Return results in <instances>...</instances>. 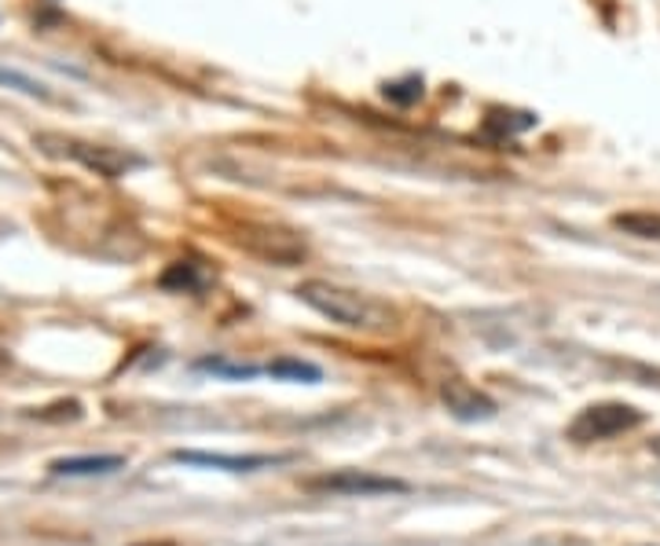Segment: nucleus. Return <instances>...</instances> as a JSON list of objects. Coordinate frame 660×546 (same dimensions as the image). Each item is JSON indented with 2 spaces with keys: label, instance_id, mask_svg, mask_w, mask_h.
I'll use <instances>...</instances> for the list:
<instances>
[{
  "label": "nucleus",
  "instance_id": "obj_13",
  "mask_svg": "<svg viewBox=\"0 0 660 546\" xmlns=\"http://www.w3.org/2000/svg\"><path fill=\"white\" fill-rule=\"evenodd\" d=\"M0 85L15 88V93H22V96H38V99H49V104H52V99H55V96L49 93V85L33 82V77L19 74V71H8V66H0Z\"/></svg>",
  "mask_w": 660,
  "mask_h": 546
},
{
  "label": "nucleus",
  "instance_id": "obj_14",
  "mask_svg": "<svg viewBox=\"0 0 660 546\" xmlns=\"http://www.w3.org/2000/svg\"><path fill=\"white\" fill-rule=\"evenodd\" d=\"M199 367L221 374V378H254V374H260V367H246V363H227V360H221V356L199 360Z\"/></svg>",
  "mask_w": 660,
  "mask_h": 546
},
{
  "label": "nucleus",
  "instance_id": "obj_16",
  "mask_svg": "<svg viewBox=\"0 0 660 546\" xmlns=\"http://www.w3.org/2000/svg\"><path fill=\"white\" fill-rule=\"evenodd\" d=\"M650 448H653V454H657V459H660V437H657V440L650 443Z\"/></svg>",
  "mask_w": 660,
  "mask_h": 546
},
{
  "label": "nucleus",
  "instance_id": "obj_7",
  "mask_svg": "<svg viewBox=\"0 0 660 546\" xmlns=\"http://www.w3.org/2000/svg\"><path fill=\"white\" fill-rule=\"evenodd\" d=\"M177 462L188 465H210V470H227V473H254L265 470V465H279L287 462V454H221V451H173Z\"/></svg>",
  "mask_w": 660,
  "mask_h": 546
},
{
  "label": "nucleus",
  "instance_id": "obj_6",
  "mask_svg": "<svg viewBox=\"0 0 660 546\" xmlns=\"http://www.w3.org/2000/svg\"><path fill=\"white\" fill-rule=\"evenodd\" d=\"M440 400L459 422H485V418L496 415L492 396L477 389L473 382H466L462 374H448V378L440 382Z\"/></svg>",
  "mask_w": 660,
  "mask_h": 546
},
{
  "label": "nucleus",
  "instance_id": "obj_9",
  "mask_svg": "<svg viewBox=\"0 0 660 546\" xmlns=\"http://www.w3.org/2000/svg\"><path fill=\"white\" fill-rule=\"evenodd\" d=\"M206 282H210V271H202V265H195V260H177V265H169L166 276L158 279V287L173 293H199L206 290Z\"/></svg>",
  "mask_w": 660,
  "mask_h": 546
},
{
  "label": "nucleus",
  "instance_id": "obj_11",
  "mask_svg": "<svg viewBox=\"0 0 660 546\" xmlns=\"http://www.w3.org/2000/svg\"><path fill=\"white\" fill-rule=\"evenodd\" d=\"M272 378H290V382H320L323 374H320V367L316 363H305V360H276V363H268L265 367Z\"/></svg>",
  "mask_w": 660,
  "mask_h": 546
},
{
  "label": "nucleus",
  "instance_id": "obj_3",
  "mask_svg": "<svg viewBox=\"0 0 660 546\" xmlns=\"http://www.w3.org/2000/svg\"><path fill=\"white\" fill-rule=\"evenodd\" d=\"M235 246L246 249L249 257L265 260V265L276 268H294L309 257V243L294 232V227L283 224H268V221H243L235 224Z\"/></svg>",
  "mask_w": 660,
  "mask_h": 546
},
{
  "label": "nucleus",
  "instance_id": "obj_2",
  "mask_svg": "<svg viewBox=\"0 0 660 546\" xmlns=\"http://www.w3.org/2000/svg\"><path fill=\"white\" fill-rule=\"evenodd\" d=\"M38 147H41V151L55 154V158H71V162L85 165L88 173H96L104 180H121V176H129L132 169L143 165L140 154L121 151V147H107V143H85V140H74V136L41 132Z\"/></svg>",
  "mask_w": 660,
  "mask_h": 546
},
{
  "label": "nucleus",
  "instance_id": "obj_1",
  "mask_svg": "<svg viewBox=\"0 0 660 546\" xmlns=\"http://www.w3.org/2000/svg\"><path fill=\"white\" fill-rule=\"evenodd\" d=\"M298 298L309 304L312 312L327 315L330 323L360 330V334H393L401 326V312L393 304L379 301L374 293L341 287L330 279H305L298 287Z\"/></svg>",
  "mask_w": 660,
  "mask_h": 546
},
{
  "label": "nucleus",
  "instance_id": "obj_5",
  "mask_svg": "<svg viewBox=\"0 0 660 546\" xmlns=\"http://www.w3.org/2000/svg\"><path fill=\"white\" fill-rule=\"evenodd\" d=\"M309 492L320 495H390V492H407L404 481L396 477H382V473H368V470H334L323 477H312L305 481Z\"/></svg>",
  "mask_w": 660,
  "mask_h": 546
},
{
  "label": "nucleus",
  "instance_id": "obj_8",
  "mask_svg": "<svg viewBox=\"0 0 660 546\" xmlns=\"http://www.w3.org/2000/svg\"><path fill=\"white\" fill-rule=\"evenodd\" d=\"M125 470L121 454H74V459H55V477H99V473H118Z\"/></svg>",
  "mask_w": 660,
  "mask_h": 546
},
{
  "label": "nucleus",
  "instance_id": "obj_15",
  "mask_svg": "<svg viewBox=\"0 0 660 546\" xmlns=\"http://www.w3.org/2000/svg\"><path fill=\"white\" fill-rule=\"evenodd\" d=\"M507 118H510V114L492 110V114H488V129H499V136H510V132H521V129H532V125H536L532 114H521L518 121H507Z\"/></svg>",
  "mask_w": 660,
  "mask_h": 546
},
{
  "label": "nucleus",
  "instance_id": "obj_10",
  "mask_svg": "<svg viewBox=\"0 0 660 546\" xmlns=\"http://www.w3.org/2000/svg\"><path fill=\"white\" fill-rule=\"evenodd\" d=\"M613 227H620L624 235L653 238V243H660V213H617V217H613Z\"/></svg>",
  "mask_w": 660,
  "mask_h": 546
},
{
  "label": "nucleus",
  "instance_id": "obj_4",
  "mask_svg": "<svg viewBox=\"0 0 660 546\" xmlns=\"http://www.w3.org/2000/svg\"><path fill=\"white\" fill-rule=\"evenodd\" d=\"M639 426H642L639 407H631V404H590L573 418V426H568V440L595 443V440L631 433V429H639Z\"/></svg>",
  "mask_w": 660,
  "mask_h": 546
},
{
  "label": "nucleus",
  "instance_id": "obj_12",
  "mask_svg": "<svg viewBox=\"0 0 660 546\" xmlns=\"http://www.w3.org/2000/svg\"><path fill=\"white\" fill-rule=\"evenodd\" d=\"M382 96L396 107H412L423 99V77H404V82H390L382 85Z\"/></svg>",
  "mask_w": 660,
  "mask_h": 546
}]
</instances>
